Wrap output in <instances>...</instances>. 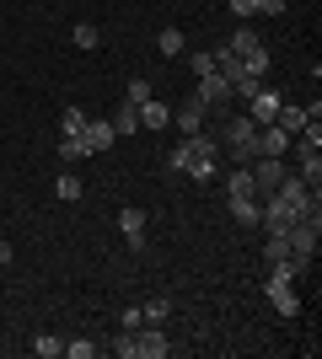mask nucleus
I'll use <instances>...</instances> for the list:
<instances>
[{
	"label": "nucleus",
	"mask_w": 322,
	"mask_h": 359,
	"mask_svg": "<svg viewBox=\"0 0 322 359\" xmlns=\"http://www.w3.org/2000/svg\"><path fill=\"white\" fill-rule=\"evenodd\" d=\"M172 172H183V177L194 182H215L220 177V140L210 135V129H199V135H183V145L167 156Z\"/></svg>",
	"instance_id": "1"
},
{
	"label": "nucleus",
	"mask_w": 322,
	"mask_h": 359,
	"mask_svg": "<svg viewBox=\"0 0 322 359\" xmlns=\"http://www.w3.org/2000/svg\"><path fill=\"white\" fill-rule=\"evenodd\" d=\"M220 145L231 150V156H236V166H247V161H258V123L247 118V113H231L226 118V129H220Z\"/></svg>",
	"instance_id": "2"
},
{
	"label": "nucleus",
	"mask_w": 322,
	"mask_h": 359,
	"mask_svg": "<svg viewBox=\"0 0 322 359\" xmlns=\"http://www.w3.org/2000/svg\"><path fill=\"white\" fill-rule=\"evenodd\" d=\"M301 215H307V210H295L290 198H279V194H263V220H258V225H269L274 236H290V225L301 220Z\"/></svg>",
	"instance_id": "3"
},
{
	"label": "nucleus",
	"mask_w": 322,
	"mask_h": 359,
	"mask_svg": "<svg viewBox=\"0 0 322 359\" xmlns=\"http://www.w3.org/2000/svg\"><path fill=\"white\" fill-rule=\"evenodd\" d=\"M247 172H253V194H274L279 182L290 177V172H285V156H258V161H247Z\"/></svg>",
	"instance_id": "4"
},
{
	"label": "nucleus",
	"mask_w": 322,
	"mask_h": 359,
	"mask_svg": "<svg viewBox=\"0 0 322 359\" xmlns=\"http://www.w3.org/2000/svg\"><path fill=\"white\" fill-rule=\"evenodd\" d=\"M279 102H285V97H279L274 86H258V91H253V97H247V118H253V123H258V129H263V123H274Z\"/></svg>",
	"instance_id": "5"
},
{
	"label": "nucleus",
	"mask_w": 322,
	"mask_h": 359,
	"mask_svg": "<svg viewBox=\"0 0 322 359\" xmlns=\"http://www.w3.org/2000/svg\"><path fill=\"white\" fill-rule=\"evenodd\" d=\"M113 123L107 118H86V129H81V145H86V156H107V150H113Z\"/></svg>",
	"instance_id": "6"
},
{
	"label": "nucleus",
	"mask_w": 322,
	"mask_h": 359,
	"mask_svg": "<svg viewBox=\"0 0 322 359\" xmlns=\"http://www.w3.org/2000/svg\"><path fill=\"white\" fill-rule=\"evenodd\" d=\"M204 113H210V107H204L199 97H194V91H188L183 102L172 107V123H177V129H183V135H199V129H204Z\"/></svg>",
	"instance_id": "7"
},
{
	"label": "nucleus",
	"mask_w": 322,
	"mask_h": 359,
	"mask_svg": "<svg viewBox=\"0 0 322 359\" xmlns=\"http://www.w3.org/2000/svg\"><path fill=\"white\" fill-rule=\"evenodd\" d=\"M194 97H199L204 107H226V97H231V86H226V75H220V70L199 75V86H194Z\"/></svg>",
	"instance_id": "8"
},
{
	"label": "nucleus",
	"mask_w": 322,
	"mask_h": 359,
	"mask_svg": "<svg viewBox=\"0 0 322 359\" xmlns=\"http://www.w3.org/2000/svg\"><path fill=\"white\" fill-rule=\"evenodd\" d=\"M258 156H290V135L279 123H263L258 129Z\"/></svg>",
	"instance_id": "9"
},
{
	"label": "nucleus",
	"mask_w": 322,
	"mask_h": 359,
	"mask_svg": "<svg viewBox=\"0 0 322 359\" xmlns=\"http://www.w3.org/2000/svg\"><path fill=\"white\" fill-rule=\"evenodd\" d=\"M231 220H236V225H258V220H263V198H258V194L231 198Z\"/></svg>",
	"instance_id": "10"
},
{
	"label": "nucleus",
	"mask_w": 322,
	"mask_h": 359,
	"mask_svg": "<svg viewBox=\"0 0 322 359\" xmlns=\"http://www.w3.org/2000/svg\"><path fill=\"white\" fill-rule=\"evenodd\" d=\"M119 231H123V241H129V247H145V215L140 210H119Z\"/></svg>",
	"instance_id": "11"
},
{
	"label": "nucleus",
	"mask_w": 322,
	"mask_h": 359,
	"mask_svg": "<svg viewBox=\"0 0 322 359\" xmlns=\"http://www.w3.org/2000/svg\"><path fill=\"white\" fill-rule=\"evenodd\" d=\"M167 123H172V107L161 102V97L140 102V129H167Z\"/></svg>",
	"instance_id": "12"
},
{
	"label": "nucleus",
	"mask_w": 322,
	"mask_h": 359,
	"mask_svg": "<svg viewBox=\"0 0 322 359\" xmlns=\"http://www.w3.org/2000/svg\"><path fill=\"white\" fill-rule=\"evenodd\" d=\"M274 123H279V129H285V135H290V140H295V135H301V129H307V123H311V118H307V107H295V102H279V113H274Z\"/></svg>",
	"instance_id": "13"
},
{
	"label": "nucleus",
	"mask_w": 322,
	"mask_h": 359,
	"mask_svg": "<svg viewBox=\"0 0 322 359\" xmlns=\"http://www.w3.org/2000/svg\"><path fill=\"white\" fill-rule=\"evenodd\" d=\"M107 123H113V135H140V107L135 102H119V113H113V118H107Z\"/></svg>",
	"instance_id": "14"
},
{
	"label": "nucleus",
	"mask_w": 322,
	"mask_h": 359,
	"mask_svg": "<svg viewBox=\"0 0 322 359\" xmlns=\"http://www.w3.org/2000/svg\"><path fill=\"white\" fill-rule=\"evenodd\" d=\"M183 27H161L156 32V54H161V60H177V54H183Z\"/></svg>",
	"instance_id": "15"
},
{
	"label": "nucleus",
	"mask_w": 322,
	"mask_h": 359,
	"mask_svg": "<svg viewBox=\"0 0 322 359\" xmlns=\"http://www.w3.org/2000/svg\"><path fill=\"white\" fill-rule=\"evenodd\" d=\"M242 70H247V81H263V75H269V43H258L253 54H242Z\"/></svg>",
	"instance_id": "16"
},
{
	"label": "nucleus",
	"mask_w": 322,
	"mask_h": 359,
	"mask_svg": "<svg viewBox=\"0 0 322 359\" xmlns=\"http://www.w3.org/2000/svg\"><path fill=\"white\" fill-rule=\"evenodd\" d=\"M263 43V38H258V32H253V27H236V32H231V38H226V48H231V54H236V60H242V54H253V48H258Z\"/></svg>",
	"instance_id": "17"
},
{
	"label": "nucleus",
	"mask_w": 322,
	"mask_h": 359,
	"mask_svg": "<svg viewBox=\"0 0 322 359\" xmlns=\"http://www.w3.org/2000/svg\"><path fill=\"white\" fill-rule=\"evenodd\" d=\"M242 194H253V172H247V166H231L226 172V198H242Z\"/></svg>",
	"instance_id": "18"
},
{
	"label": "nucleus",
	"mask_w": 322,
	"mask_h": 359,
	"mask_svg": "<svg viewBox=\"0 0 322 359\" xmlns=\"http://www.w3.org/2000/svg\"><path fill=\"white\" fill-rule=\"evenodd\" d=\"M81 129H86V113H81V107H65V113H60V135L81 140Z\"/></svg>",
	"instance_id": "19"
},
{
	"label": "nucleus",
	"mask_w": 322,
	"mask_h": 359,
	"mask_svg": "<svg viewBox=\"0 0 322 359\" xmlns=\"http://www.w3.org/2000/svg\"><path fill=\"white\" fill-rule=\"evenodd\" d=\"M32 354H38V359H60V354H65V338H54V332H38V338H32Z\"/></svg>",
	"instance_id": "20"
},
{
	"label": "nucleus",
	"mask_w": 322,
	"mask_h": 359,
	"mask_svg": "<svg viewBox=\"0 0 322 359\" xmlns=\"http://www.w3.org/2000/svg\"><path fill=\"white\" fill-rule=\"evenodd\" d=\"M151 97H156V81H145V75H135V81H129V91H123V102H151Z\"/></svg>",
	"instance_id": "21"
},
{
	"label": "nucleus",
	"mask_w": 322,
	"mask_h": 359,
	"mask_svg": "<svg viewBox=\"0 0 322 359\" xmlns=\"http://www.w3.org/2000/svg\"><path fill=\"white\" fill-rule=\"evenodd\" d=\"M140 316H145V322H156V327H161V322H167V316H172V300H167V295L145 300V306H140Z\"/></svg>",
	"instance_id": "22"
},
{
	"label": "nucleus",
	"mask_w": 322,
	"mask_h": 359,
	"mask_svg": "<svg viewBox=\"0 0 322 359\" xmlns=\"http://www.w3.org/2000/svg\"><path fill=\"white\" fill-rule=\"evenodd\" d=\"M54 194H60L65 204H76V198H81V177H76V172H60V177H54Z\"/></svg>",
	"instance_id": "23"
},
{
	"label": "nucleus",
	"mask_w": 322,
	"mask_h": 359,
	"mask_svg": "<svg viewBox=\"0 0 322 359\" xmlns=\"http://www.w3.org/2000/svg\"><path fill=\"white\" fill-rule=\"evenodd\" d=\"M70 43H76V48H86V54H92V48L102 43V38H97V27H92V22H76V32H70Z\"/></svg>",
	"instance_id": "24"
},
{
	"label": "nucleus",
	"mask_w": 322,
	"mask_h": 359,
	"mask_svg": "<svg viewBox=\"0 0 322 359\" xmlns=\"http://www.w3.org/2000/svg\"><path fill=\"white\" fill-rule=\"evenodd\" d=\"M60 161H65V166L86 161V145H81V140H65V135H60Z\"/></svg>",
	"instance_id": "25"
},
{
	"label": "nucleus",
	"mask_w": 322,
	"mask_h": 359,
	"mask_svg": "<svg viewBox=\"0 0 322 359\" xmlns=\"http://www.w3.org/2000/svg\"><path fill=\"white\" fill-rule=\"evenodd\" d=\"M263 257H269V263L290 257V236H274V231H269V247H263Z\"/></svg>",
	"instance_id": "26"
},
{
	"label": "nucleus",
	"mask_w": 322,
	"mask_h": 359,
	"mask_svg": "<svg viewBox=\"0 0 322 359\" xmlns=\"http://www.w3.org/2000/svg\"><path fill=\"white\" fill-rule=\"evenodd\" d=\"M65 354H70V359H92L97 344H92V338H65Z\"/></svg>",
	"instance_id": "27"
},
{
	"label": "nucleus",
	"mask_w": 322,
	"mask_h": 359,
	"mask_svg": "<svg viewBox=\"0 0 322 359\" xmlns=\"http://www.w3.org/2000/svg\"><path fill=\"white\" fill-rule=\"evenodd\" d=\"M226 6H231V16H242V22L263 11V0H226Z\"/></svg>",
	"instance_id": "28"
},
{
	"label": "nucleus",
	"mask_w": 322,
	"mask_h": 359,
	"mask_svg": "<svg viewBox=\"0 0 322 359\" xmlns=\"http://www.w3.org/2000/svg\"><path fill=\"white\" fill-rule=\"evenodd\" d=\"M188 65H194V75H210V70H215V48H204V54H194V60H188Z\"/></svg>",
	"instance_id": "29"
},
{
	"label": "nucleus",
	"mask_w": 322,
	"mask_h": 359,
	"mask_svg": "<svg viewBox=\"0 0 322 359\" xmlns=\"http://www.w3.org/2000/svg\"><path fill=\"white\" fill-rule=\"evenodd\" d=\"M135 327H145V316H140V306H129L123 311V332H135Z\"/></svg>",
	"instance_id": "30"
},
{
	"label": "nucleus",
	"mask_w": 322,
	"mask_h": 359,
	"mask_svg": "<svg viewBox=\"0 0 322 359\" xmlns=\"http://www.w3.org/2000/svg\"><path fill=\"white\" fill-rule=\"evenodd\" d=\"M279 11H285V0H263V11H258V16H279Z\"/></svg>",
	"instance_id": "31"
},
{
	"label": "nucleus",
	"mask_w": 322,
	"mask_h": 359,
	"mask_svg": "<svg viewBox=\"0 0 322 359\" xmlns=\"http://www.w3.org/2000/svg\"><path fill=\"white\" fill-rule=\"evenodd\" d=\"M11 257H16V252H11V241H0V269H11Z\"/></svg>",
	"instance_id": "32"
}]
</instances>
